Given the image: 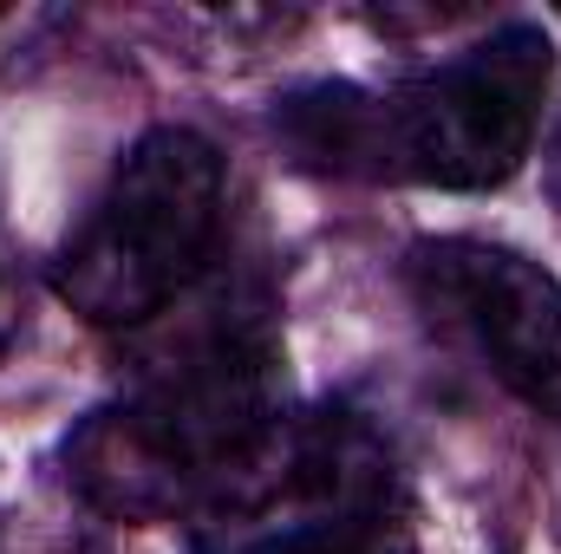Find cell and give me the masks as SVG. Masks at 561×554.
Returning a JSON list of instances; mask_svg holds the SVG:
<instances>
[{
	"label": "cell",
	"mask_w": 561,
	"mask_h": 554,
	"mask_svg": "<svg viewBox=\"0 0 561 554\" xmlns=\"http://www.w3.org/2000/svg\"><path fill=\"white\" fill-rule=\"evenodd\" d=\"M287 417L268 307H209L66 437L72 489L118 522H203Z\"/></svg>",
	"instance_id": "1"
},
{
	"label": "cell",
	"mask_w": 561,
	"mask_h": 554,
	"mask_svg": "<svg viewBox=\"0 0 561 554\" xmlns=\"http://www.w3.org/2000/svg\"><path fill=\"white\" fill-rule=\"evenodd\" d=\"M556 79V39L536 20H503L463 53L412 79L366 85H307L275 105V131L294 163L366 183L424 189H496L523 170L542 131Z\"/></svg>",
	"instance_id": "2"
},
{
	"label": "cell",
	"mask_w": 561,
	"mask_h": 554,
	"mask_svg": "<svg viewBox=\"0 0 561 554\" xmlns=\"http://www.w3.org/2000/svg\"><path fill=\"white\" fill-rule=\"evenodd\" d=\"M229 163L196 125L144 131L53 255V293L92 326H150L222 242Z\"/></svg>",
	"instance_id": "3"
},
{
	"label": "cell",
	"mask_w": 561,
	"mask_h": 554,
	"mask_svg": "<svg viewBox=\"0 0 561 554\" xmlns=\"http://www.w3.org/2000/svg\"><path fill=\"white\" fill-rule=\"evenodd\" d=\"M405 275L424 313L457 326L496 385L561 424V280L542 262L477 235H431L412 249Z\"/></svg>",
	"instance_id": "4"
},
{
	"label": "cell",
	"mask_w": 561,
	"mask_h": 554,
	"mask_svg": "<svg viewBox=\"0 0 561 554\" xmlns=\"http://www.w3.org/2000/svg\"><path fill=\"white\" fill-rule=\"evenodd\" d=\"M209 554H419L405 503H294L209 529Z\"/></svg>",
	"instance_id": "5"
},
{
	"label": "cell",
	"mask_w": 561,
	"mask_h": 554,
	"mask_svg": "<svg viewBox=\"0 0 561 554\" xmlns=\"http://www.w3.org/2000/svg\"><path fill=\"white\" fill-rule=\"evenodd\" d=\"M542 189H549V203L561 216V112H556V131H549V150H542Z\"/></svg>",
	"instance_id": "6"
},
{
	"label": "cell",
	"mask_w": 561,
	"mask_h": 554,
	"mask_svg": "<svg viewBox=\"0 0 561 554\" xmlns=\"http://www.w3.org/2000/svg\"><path fill=\"white\" fill-rule=\"evenodd\" d=\"M13 333V275H7V255H0V339Z\"/></svg>",
	"instance_id": "7"
}]
</instances>
